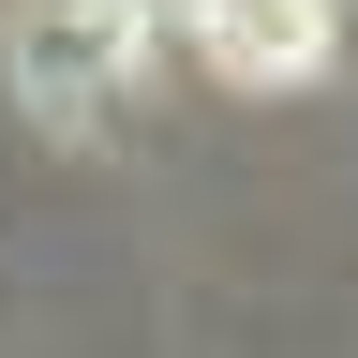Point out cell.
Wrapping results in <instances>:
<instances>
[{
	"mask_svg": "<svg viewBox=\"0 0 358 358\" xmlns=\"http://www.w3.org/2000/svg\"><path fill=\"white\" fill-rule=\"evenodd\" d=\"M120 15H179V0H120Z\"/></svg>",
	"mask_w": 358,
	"mask_h": 358,
	"instance_id": "cell-3",
	"label": "cell"
},
{
	"mask_svg": "<svg viewBox=\"0 0 358 358\" xmlns=\"http://www.w3.org/2000/svg\"><path fill=\"white\" fill-rule=\"evenodd\" d=\"M134 60H150V15H120V0H15V30H0V75H15L30 120H120L134 105Z\"/></svg>",
	"mask_w": 358,
	"mask_h": 358,
	"instance_id": "cell-1",
	"label": "cell"
},
{
	"mask_svg": "<svg viewBox=\"0 0 358 358\" xmlns=\"http://www.w3.org/2000/svg\"><path fill=\"white\" fill-rule=\"evenodd\" d=\"M179 15H194L209 75H254V90H284V75L329 60V0H179Z\"/></svg>",
	"mask_w": 358,
	"mask_h": 358,
	"instance_id": "cell-2",
	"label": "cell"
}]
</instances>
